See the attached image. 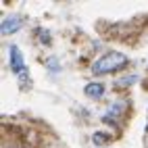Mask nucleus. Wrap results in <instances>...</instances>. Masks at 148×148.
I'll list each match as a JSON object with an SVG mask.
<instances>
[{
	"label": "nucleus",
	"instance_id": "nucleus-5",
	"mask_svg": "<svg viewBox=\"0 0 148 148\" xmlns=\"http://www.w3.org/2000/svg\"><path fill=\"white\" fill-rule=\"evenodd\" d=\"M104 90H106V88H104L102 84H98V82H92V84H88V86L84 88V94H86L88 98H94V100H100V98L104 96Z\"/></svg>",
	"mask_w": 148,
	"mask_h": 148
},
{
	"label": "nucleus",
	"instance_id": "nucleus-8",
	"mask_svg": "<svg viewBox=\"0 0 148 148\" xmlns=\"http://www.w3.org/2000/svg\"><path fill=\"white\" fill-rule=\"evenodd\" d=\"M108 138L104 136V134H94V144H98V146H102V142H106Z\"/></svg>",
	"mask_w": 148,
	"mask_h": 148
},
{
	"label": "nucleus",
	"instance_id": "nucleus-6",
	"mask_svg": "<svg viewBox=\"0 0 148 148\" xmlns=\"http://www.w3.org/2000/svg\"><path fill=\"white\" fill-rule=\"evenodd\" d=\"M46 67L50 69L52 73H56V71H61V65H58V61H56L54 56H50V58H48V61H46Z\"/></svg>",
	"mask_w": 148,
	"mask_h": 148
},
{
	"label": "nucleus",
	"instance_id": "nucleus-9",
	"mask_svg": "<svg viewBox=\"0 0 148 148\" xmlns=\"http://www.w3.org/2000/svg\"><path fill=\"white\" fill-rule=\"evenodd\" d=\"M136 79H138V75H132L130 79H121V82H117V86H132Z\"/></svg>",
	"mask_w": 148,
	"mask_h": 148
},
{
	"label": "nucleus",
	"instance_id": "nucleus-2",
	"mask_svg": "<svg viewBox=\"0 0 148 148\" xmlns=\"http://www.w3.org/2000/svg\"><path fill=\"white\" fill-rule=\"evenodd\" d=\"M8 65H11V71L19 77V82L25 84V79H29V71L25 67V61H23V54L19 50V46H8Z\"/></svg>",
	"mask_w": 148,
	"mask_h": 148
},
{
	"label": "nucleus",
	"instance_id": "nucleus-7",
	"mask_svg": "<svg viewBox=\"0 0 148 148\" xmlns=\"http://www.w3.org/2000/svg\"><path fill=\"white\" fill-rule=\"evenodd\" d=\"M38 38H40V40L42 42H50V34H48V32H44V29H38Z\"/></svg>",
	"mask_w": 148,
	"mask_h": 148
},
{
	"label": "nucleus",
	"instance_id": "nucleus-1",
	"mask_svg": "<svg viewBox=\"0 0 148 148\" xmlns=\"http://www.w3.org/2000/svg\"><path fill=\"white\" fill-rule=\"evenodd\" d=\"M127 65V56L123 52H106L102 54L98 61H94L92 65V73L96 75H102V73H115V71H119V69H123Z\"/></svg>",
	"mask_w": 148,
	"mask_h": 148
},
{
	"label": "nucleus",
	"instance_id": "nucleus-3",
	"mask_svg": "<svg viewBox=\"0 0 148 148\" xmlns=\"http://www.w3.org/2000/svg\"><path fill=\"white\" fill-rule=\"evenodd\" d=\"M23 25H25V17H23V15H17V13L6 15V17L2 19V36L17 34Z\"/></svg>",
	"mask_w": 148,
	"mask_h": 148
},
{
	"label": "nucleus",
	"instance_id": "nucleus-4",
	"mask_svg": "<svg viewBox=\"0 0 148 148\" xmlns=\"http://www.w3.org/2000/svg\"><path fill=\"white\" fill-rule=\"evenodd\" d=\"M125 108H127V102H125V100H117V102H113V104H108V108H106V113H104L102 119H104L106 123H115V119L123 115Z\"/></svg>",
	"mask_w": 148,
	"mask_h": 148
}]
</instances>
